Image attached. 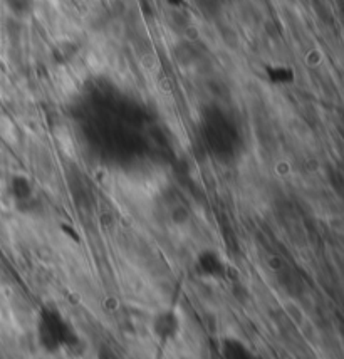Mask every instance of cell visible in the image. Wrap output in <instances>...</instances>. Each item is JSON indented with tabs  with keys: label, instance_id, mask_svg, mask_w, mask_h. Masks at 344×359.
<instances>
[{
	"label": "cell",
	"instance_id": "cell-1",
	"mask_svg": "<svg viewBox=\"0 0 344 359\" xmlns=\"http://www.w3.org/2000/svg\"><path fill=\"white\" fill-rule=\"evenodd\" d=\"M195 4L199 6L201 14L213 17L220 11V0H195Z\"/></svg>",
	"mask_w": 344,
	"mask_h": 359
},
{
	"label": "cell",
	"instance_id": "cell-2",
	"mask_svg": "<svg viewBox=\"0 0 344 359\" xmlns=\"http://www.w3.org/2000/svg\"><path fill=\"white\" fill-rule=\"evenodd\" d=\"M8 6L15 14H25L32 8V0H8Z\"/></svg>",
	"mask_w": 344,
	"mask_h": 359
}]
</instances>
